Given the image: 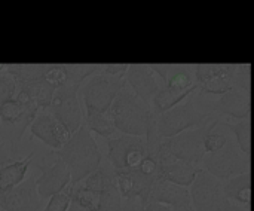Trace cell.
<instances>
[{
    "label": "cell",
    "instance_id": "1",
    "mask_svg": "<svg viewBox=\"0 0 254 211\" xmlns=\"http://www.w3.org/2000/svg\"><path fill=\"white\" fill-rule=\"evenodd\" d=\"M211 103L213 100L195 91L179 106L156 116L152 134L159 140H167L188 130L210 125L213 121H217L211 113Z\"/></svg>",
    "mask_w": 254,
    "mask_h": 211
},
{
    "label": "cell",
    "instance_id": "2",
    "mask_svg": "<svg viewBox=\"0 0 254 211\" xmlns=\"http://www.w3.org/2000/svg\"><path fill=\"white\" fill-rule=\"evenodd\" d=\"M110 116L116 131L125 136L149 137L155 127V113L135 92L125 83L110 107Z\"/></svg>",
    "mask_w": 254,
    "mask_h": 211
},
{
    "label": "cell",
    "instance_id": "3",
    "mask_svg": "<svg viewBox=\"0 0 254 211\" xmlns=\"http://www.w3.org/2000/svg\"><path fill=\"white\" fill-rule=\"evenodd\" d=\"M54 153L67 165L71 176V185L82 183L101 165L103 159L92 133L85 125L76 131L60 150H54Z\"/></svg>",
    "mask_w": 254,
    "mask_h": 211
},
{
    "label": "cell",
    "instance_id": "4",
    "mask_svg": "<svg viewBox=\"0 0 254 211\" xmlns=\"http://www.w3.org/2000/svg\"><path fill=\"white\" fill-rule=\"evenodd\" d=\"M159 143L153 144L147 137L125 134L116 139H107V161L115 171L138 168L143 159L153 153Z\"/></svg>",
    "mask_w": 254,
    "mask_h": 211
},
{
    "label": "cell",
    "instance_id": "5",
    "mask_svg": "<svg viewBox=\"0 0 254 211\" xmlns=\"http://www.w3.org/2000/svg\"><path fill=\"white\" fill-rule=\"evenodd\" d=\"M125 83L127 80L124 76H112L103 71L91 76L82 85L79 92L83 101V109L107 113Z\"/></svg>",
    "mask_w": 254,
    "mask_h": 211
},
{
    "label": "cell",
    "instance_id": "6",
    "mask_svg": "<svg viewBox=\"0 0 254 211\" xmlns=\"http://www.w3.org/2000/svg\"><path fill=\"white\" fill-rule=\"evenodd\" d=\"M201 168L216 179L225 182L228 179L250 171V158H247L241 152L237 140L234 139V136H231L223 149L205 155Z\"/></svg>",
    "mask_w": 254,
    "mask_h": 211
},
{
    "label": "cell",
    "instance_id": "7",
    "mask_svg": "<svg viewBox=\"0 0 254 211\" xmlns=\"http://www.w3.org/2000/svg\"><path fill=\"white\" fill-rule=\"evenodd\" d=\"M205 131L207 125L201 128L188 130L173 139L161 140V143L156 146V150L201 168V164L207 155L204 149Z\"/></svg>",
    "mask_w": 254,
    "mask_h": 211
},
{
    "label": "cell",
    "instance_id": "8",
    "mask_svg": "<svg viewBox=\"0 0 254 211\" xmlns=\"http://www.w3.org/2000/svg\"><path fill=\"white\" fill-rule=\"evenodd\" d=\"M80 86L64 83L57 88L49 113L60 121L71 134L79 131L85 125V110L80 103Z\"/></svg>",
    "mask_w": 254,
    "mask_h": 211
},
{
    "label": "cell",
    "instance_id": "9",
    "mask_svg": "<svg viewBox=\"0 0 254 211\" xmlns=\"http://www.w3.org/2000/svg\"><path fill=\"white\" fill-rule=\"evenodd\" d=\"M237 64H196L193 66L195 83L201 95H223L235 88Z\"/></svg>",
    "mask_w": 254,
    "mask_h": 211
},
{
    "label": "cell",
    "instance_id": "10",
    "mask_svg": "<svg viewBox=\"0 0 254 211\" xmlns=\"http://www.w3.org/2000/svg\"><path fill=\"white\" fill-rule=\"evenodd\" d=\"M36 168L40 171V176L36 179V186L42 200L51 198L71 185V176L67 165L54 153V150L43 156L42 162L36 164Z\"/></svg>",
    "mask_w": 254,
    "mask_h": 211
},
{
    "label": "cell",
    "instance_id": "11",
    "mask_svg": "<svg viewBox=\"0 0 254 211\" xmlns=\"http://www.w3.org/2000/svg\"><path fill=\"white\" fill-rule=\"evenodd\" d=\"M192 207L195 211H222L226 197L223 191V182L201 170L189 188Z\"/></svg>",
    "mask_w": 254,
    "mask_h": 211
},
{
    "label": "cell",
    "instance_id": "12",
    "mask_svg": "<svg viewBox=\"0 0 254 211\" xmlns=\"http://www.w3.org/2000/svg\"><path fill=\"white\" fill-rule=\"evenodd\" d=\"M125 80L127 85L135 92V95L150 107L155 95L165 85L164 77L155 70L153 64H129Z\"/></svg>",
    "mask_w": 254,
    "mask_h": 211
},
{
    "label": "cell",
    "instance_id": "13",
    "mask_svg": "<svg viewBox=\"0 0 254 211\" xmlns=\"http://www.w3.org/2000/svg\"><path fill=\"white\" fill-rule=\"evenodd\" d=\"M211 113L214 119L231 122L252 118V92L243 89H231L220 98L213 100Z\"/></svg>",
    "mask_w": 254,
    "mask_h": 211
},
{
    "label": "cell",
    "instance_id": "14",
    "mask_svg": "<svg viewBox=\"0 0 254 211\" xmlns=\"http://www.w3.org/2000/svg\"><path fill=\"white\" fill-rule=\"evenodd\" d=\"M28 130L33 137H36L40 143L52 150H60L73 136L60 121H57L46 110H40L37 113Z\"/></svg>",
    "mask_w": 254,
    "mask_h": 211
},
{
    "label": "cell",
    "instance_id": "15",
    "mask_svg": "<svg viewBox=\"0 0 254 211\" xmlns=\"http://www.w3.org/2000/svg\"><path fill=\"white\" fill-rule=\"evenodd\" d=\"M115 179L122 200H140L143 207L147 204L153 183L156 182L155 177L143 174L138 168L118 170L115 171Z\"/></svg>",
    "mask_w": 254,
    "mask_h": 211
},
{
    "label": "cell",
    "instance_id": "16",
    "mask_svg": "<svg viewBox=\"0 0 254 211\" xmlns=\"http://www.w3.org/2000/svg\"><path fill=\"white\" fill-rule=\"evenodd\" d=\"M40 203L42 198L33 177L6 192H0V209L3 211H39Z\"/></svg>",
    "mask_w": 254,
    "mask_h": 211
},
{
    "label": "cell",
    "instance_id": "17",
    "mask_svg": "<svg viewBox=\"0 0 254 211\" xmlns=\"http://www.w3.org/2000/svg\"><path fill=\"white\" fill-rule=\"evenodd\" d=\"M147 203H161L170 206L174 211H193L189 188L170 183L164 179H156Z\"/></svg>",
    "mask_w": 254,
    "mask_h": 211
},
{
    "label": "cell",
    "instance_id": "18",
    "mask_svg": "<svg viewBox=\"0 0 254 211\" xmlns=\"http://www.w3.org/2000/svg\"><path fill=\"white\" fill-rule=\"evenodd\" d=\"M155 155L159 159V177L158 179H164L170 183H174L183 188H190L198 173L202 170L188 162H183L180 159H176L170 155L161 153L156 149H155Z\"/></svg>",
    "mask_w": 254,
    "mask_h": 211
},
{
    "label": "cell",
    "instance_id": "19",
    "mask_svg": "<svg viewBox=\"0 0 254 211\" xmlns=\"http://www.w3.org/2000/svg\"><path fill=\"white\" fill-rule=\"evenodd\" d=\"M225 197L229 201H234L241 206L252 207L253 188H252V171L243 173L237 177L228 179L223 182Z\"/></svg>",
    "mask_w": 254,
    "mask_h": 211
},
{
    "label": "cell",
    "instance_id": "20",
    "mask_svg": "<svg viewBox=\"0 0 254 211\" xmlns=\"http://www.w3.org/2000/svg\"><path fill=\"white\" fill-rule=\"evenodd\" d=\"M34 152H30L25 158L16 159L0 168V192H6L25 182L28 167L33 164Z\"/></svg>",
    "mask_w": 254,
    "mask_h": 211
},
{
    "label": "cell",
    "instance_id": "21",
    "mask_svg": "<svg viewBox=\"0 0 254 211\" xmlns=\"http://www.w3.org/2000/svg\"><path fill=\"white\" fill-rule=\"evenodd\" d=\"M18 89L27 91L28 95L31 97V100L37 104V107L40 110H46V109L51 107L55 91H57V88L54 85H51L43 77L36 79V80H33L30 83H25V85H18Z\"/></svg>",
    "mask_w": 254,
    "mask_h": 211
},
{
    "label": "cell",
    "instance_id": "22",
    "mask_svg": "<svg viewBox=\"0 0 254 211\" xmlns=\"http://www.w3.org/2000/svg\"><path fill=\"white\" fill-rule=\"evenodd\" d=\"M85 127L104 139H112L116 133L115 124L112 121L110 112H95V110H85Z\"/></svg>",
    "mask_w": 254,
    "mask_h": 211
},
{
    "label": "cell",
    "instance_id": "23",
    "mask_svg": "<svg viewBox=\"0 0 254 211\" xmlns=\"http://www.w3.org/2000/svg\"><path fill=\"white\" fill-rule=\"evenodd\" d=\"M225 125L231 131V134L234 136V139L237 140L241 152L247 158L252 159V147H253V140H252V118L241 119V121L225 122Z\"/></svg>",
    "mask_w": 254,
    "mask_h": 211
},
{
    "label": "cell",
    "instance_id": "24",
    "mask_svg": "<svg viewBox=\"0 0 254 211\" xmlns=\"http://www.w3.org/2000/svg\"><path fill=\"white\" fill-rule=\"evenodd\" d=\"M48 64H7V73L13 76L16 85H25L45 76Z\"/></svg>",
    "mask_w": 254,
    "mask_h": 211
},
{
    "label": "cell",
    "instance_id": "25",
    "mask_svg": "<svg viewBox=\"0 0 254 211\" xmlns=\"http://www.w3.org/2000/svg\"><path fill=\"white\" fill-rule=\"evenodd\" d=\"M73 200V185L67 186L63 192L55 194L49 198L43 211H67Z\"/></svg>",
    "mask_w": 254,
    "mask_h": 211
},
{
    "label": "cell",
    "instance_id": "26",
    "mask_svg": "<svg viewBox=\"0 0 254 211\" xmlns=\"http://www.w3.org/2000/svg\"><path fill=\"white\" fill-rule=\"evenodd\" d=\"M43 79H46L55 88L63 86L65 83V80H67L65 64H48Z\"/></svg>",
    "mask_w": 254,
    "mask_h": 211
},
{
    "label": "cell",
    "instance_id": "27",
    "mask_svg": "<svg viewBox=\"0 0 254 211\" xmlns=\"http://www.w3.org/2000/svg\"><path fill=\"white\" fill-rule=\"evenodd\" d=\"M16 91H18V85H16V80L13 79L12 74L7 73V70L4 73L0 74V106L9 100V98H13L16 95Z\"/></svg>",
    "mask_w": 254,
    "mask_h": 211
},
{
    "label": "cell",
    "instance_id": "28",
    "mask_svg": "<svg viewBox=\"0 0 254 211\" xmlns=\"http://www.w3.org/2000/svg\"><path fill=\"white\" fill-rule=\"evenodd\" d=\"M16 156V153L13 152V149L6 143L0 140V168L13 162V158Z\"/></svg>",
    "mask_w": 254,
    "mask_h": 211
},
{
    "label": "cell",
    "instance_id": "29",
    "mask_svg": "<svg viewBox=\"0 0 254 211\" xmlns=\"http://www.w3.org/2000/svg\"><path fill=\"white\" fill-rule=\"evenodd\" d=\"M129 64H103L101 71L106 74H112V76H124L127 74Z\"/></svg>",
    "mask_w": 254,
    "mask_h": 211
},
{
    "label": "cell",
    "instance_id": "30",
    "mask_svg": "<svg viewBox=\"0 0 254 211\" xmlns=\"http://www.w3.org/2000/svg\"><path fill=\"white\" fill-rule=\"evenodd\" d=\"M222 211H252V207L241 206V204H237V203H234V201L226 200V203H225Z\"/></svg>",
    "mask_w": 254,
    "mask_h": 211
},
{
    "label": "cell",
    "instance_id": "31",
    "mask_svg": "<svg viewBox=\"0 0 254 211\" xmlns=\"http://www.w3.org/2000/svg\"><path fill=\"white\" fill-rule=\"evenodd\" d=\"M143 211H174L170 206H165V204H161V203H147Z\"/></svg>",
    "mask_w": 254,
    "mask_h": 211
},
{
    "label": "cell",
    "instance_id": "32",
    "mask_svg": "<svg viewBox=\"0 0 254 211\" xmlns=\"http://www.w3.org/2000/svg\"><path fill=\"white\" fill-rule=\"evenodd\" d=\"M67 211H89L88 209H85L82 204H79L77 201H74V200H71V204H70V207H68V210Z\"/></svg>",
    "mask_w": 254,
    "mask_h": 211
},
{
    "label": "cell",
    "instance_id": "33",
    "mask_svg": "<svg viewBox=\"0 0 254 211\" xmlns=\"http://www.w3.org/2000/svg\"><path fill=\"white\" fill-rule=\"evenodd\" d=\"M132 211H143V206L140 204V206H137V207H134V209H132Z\"/></svg>",
    "mask_w": 254,
    "mask_h": 211
},
{
    "label": "cell",
    "instance_id": "34",
    "mask_svg": "<svg viewBox=\"0 0 254 211\" xmlns=\"http://www.w3.org/2000/svg\"><path fill=\"white\" fill-rule=\"evenodd\" d=\"M0 211H3V210H1V209H0Z\"/></svg>",
    "mask_w": 254,
    "mask_h": 211
}]
</instances>
